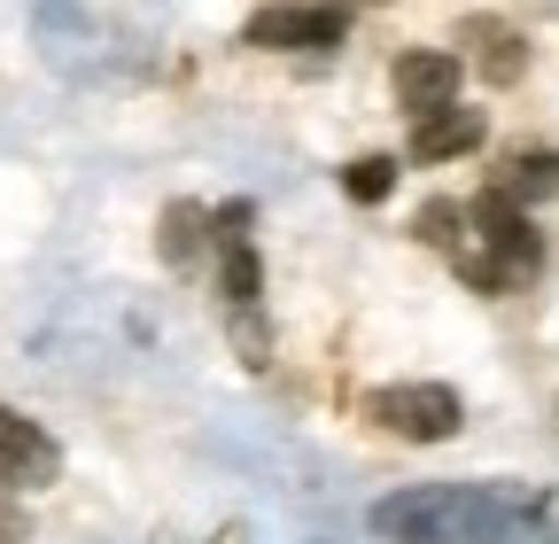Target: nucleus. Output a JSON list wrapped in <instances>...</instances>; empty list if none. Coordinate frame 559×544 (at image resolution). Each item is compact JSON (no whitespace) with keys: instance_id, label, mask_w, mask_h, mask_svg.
Masks as SVG:
<instances>
[{"instance_id":"obj_11","label":"nucleus","mask_w":559,"mask_h":544,"mask_svg":"<svg viewBox=\"0 0 559 544\" xmlns=\"http://www.w3.org/2000/svg\"><path fill=\"white\" fill-rule=\"evenodd\" d=\"M342 187H349V202H389V187H396V156H358L342 172Z\"/></svg>"},{"instance_id":"obj_10","label":"nucleus","mask_w":559,"mask_h":544,"mask_svg":"<svg viewBox=\"0 0 559 544\" xmlns=\"http://www.w3.org/2000/svg\"><path fill=\"white\" fill-rule=\"evenodd\" d=\"M202 234H210V211H202V202H171V211H164V264H194L202 257Z\"/></svg>"},{"instance_id":"obj_6","label":"nucleus","mask_w":559,"mask_h":544,"mask_svg":"<svg viewBox=\"0 0 559 544\" xmlns=\"http://www.w3.org/2000/svg\"><path fill=\"white\" fill-rule=\"evenodd\" d=\"M443 102H459V55H443V47L396 55V109L428 117V109H443Z\"/></svg>"},{"instance_id":"obj_2","label":"nucleus","mask_w":559,"mask_h":544,"mask_svg":"<svg viewBox=\"0 0 559 544\" xmlns=\"http://www.w3.org/2000/svg\"><path fill=\"white\" fill-rule=\"evenodd\" d=\"M451 264H459L466 288L506 296L513 281H528V272L544 264V241H536V226H528L521 202L481 194V202H466V218H459V234H451Z\"/></svg>"},{"instance_id":"obj_7","label":"nucleus","mask_w":559,"mask_h":544,"mask_svg":"<svg viewBox=\"0 0 559 544\" xmlns=\"http://www.w3.org/2000/svg\"><path fill=\"white\" fill-rule=\"evenodd\" d=\"M481 132H489V117H481V109L443 102V109L419 117V132H412V164H451V156H474V149H481Z\"/></svg>"},{"instance_id":"obj_8","label":"nucleus","mask_w":559,"mask_h":544,"mask_svg":"<svg viewBox=\"0 0 559 544\" xmlns=\"http://www.w3.org/2000/svg\"><path fill=\"white\" fill-rule=\"evenodd\" d=\"M489 194H506V202H551L559 194V149H521L498 164V179H489Z\"/></svg>"},{"instance_id":"obj_3","label":"nucleus","mask_w":559,"mask_h":544,"mask_svg":"<svg viewBox=\"0 0 559 544\" xmlns=\"http://www.w3.org/2000/svg\"><path fill=\"white\" fill-rule=\"evenodd\" d=\"M366 413H373V428H389L404 444H443V436H459L466 404H459L451 381H396V389L366 397Z\"/></svg>"},{"instance_id":"obj_14","label":"nucleus","mask_w":559,"mask_h":544,"mask_svg":"<svg viewBox=\"0 0 559 544\" xmlns=\"http://www.w3.org/2000/svg\"><path fill=\"white\" fill-rule=\"evenodd\" d=\"M24 529H32V521H24V506L9 498V483H0V544H24Z\"/></svg>"},{"instance_id":"obj_13","label":"nucleus","mask_w":559,"mask_h":544,"mask_svg":"<svg viewBox=\"0 0 559 544\" xmlns=\"http://www.w3.org/2000/svg\"><path fill=\"white\" fill-rule=\"evenodd\" d=\"M234 343H241V358H249V366H264V358H272V343H264V327L249 319V304H241V319H234Z\"/></svg>"},{"instance_id":"obj_5","label":"nucleus","mask_w":559,"mask_h":544,"mask_svg":"<svg viewBox=\"0 0 559 544\" xmlns=\"http://www.w3.org/2000/svg\"><path fill=\"white\" fill-rule=\"evenodd\" d=\"M55 474H62L55 436H47L39 421H24V413L0 404V483H9V490H47Z\"/></svg>"},{"instance_id":"obj_12","label":"nucleus","mask_w":559,"mask_h":544,"mask_svg":"<svg viewBox=\"0 0 559 544\" xmlns=\"http://www.w3.org/2000/svg\"><path fill=\"white\" fill-rule=\"evenodd\" d=\"M459 218H466V202H451V194H436L428 211H419V241H436V249H451V234H459Z\"/></svg>"},{"instance_id":"obj_1","label":"nucleus","mask_w":559,"mask_h":544,"mask_svg":"<svg viewBox=\"0 0 559 544\" xmlns=\"http://www.w3.org/2000/svg\"><path fill=\"white\" fill-rule=\"evenodd\" d=\"M389 544H559V506L521 483H419L373 506Z\"/></svg>"},{"instance_id":"obj_4","label":"nucleus","mask_w":559,"mask_h":544,"mask_svg":"<svg viewBox=\"0 0 559 544\" xmlns=\"http://www.w3.org/2000/svg\"><path fill=\"white\" fill-rule=\"evenodd\" d=\"M349 39V16L342 9H319V0H272V9H257L241 24V47H280V55H326Z\"/></svg>"},{"instance_id":"obj_9","label":"nucleus","mask_w":559,"mask_h":544,"mask_svg":"<svg viewBox=\"0 0 559 544\" xmlns=\"http://www.w3.org/2000/svg\"><path fill=\"white\" fill-rule=\"evenodd\" d=\"M466 39H481V79H489V86H513V79H521L528 39H521L513 24H498V16H474V24H466Z\"/></svg>"}]
</instances>
